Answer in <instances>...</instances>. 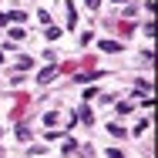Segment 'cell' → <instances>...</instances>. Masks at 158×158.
I'll use <instances>...</instances> for the list:
<instances>
[{"label": "cell", "instance_id": "obj_1", "mask_svg": "<svg viewBox=\"0 0 158 158\" xmlns=\"http://www.w3.org/2000/svg\"><path fill=\"white\" fill-rule=\"evenodd\" d=\"M57 71H61V67H57V64H51V67H44V71L37 74V81H40V84H47V81H51V77L57 74Z\"/></svg>", "mask_w": 158, "mask_h": 158}, {"label": "cell", "instance_id": "obj_2", "mask_svg": "<svg viewBox=\"0 0 158 158\" xmlns=\"http://www.w3.org/2000/svg\"><path fill=\"white\" fill-rule=\"evenodd\" d=\"M101 51H108V54H121V44H118V40H104Z\"/></svg>", "mask_w": 158, "mask_h": 158}, {"label": "cell", "instance_id": "obj_3", "mask_svg": "<svg viewBox=\"0 0 158 158\" xmlns=\"http://www.w3.org/2000/svg\"><path fill=\"white\" fill-rule=\"evenodd\" d=\"M57 118H61V111H47V114H44V121H47V125H57Z\"/></svg>", "mask_w": 158, "mask_h": 158}, {"label": "cell", "instance_id": "obj_4", "mask_svg": "<svg viewBox=\"0 0 158 158\" xmlns=\"http://www.w3.org/2000/svg\"><path fill=\"white\" fill-rule=\"evenodd\" d=\"M108 158H125V155H121L118 148H111V152H108Z\"/></svg>", "mask_w": 158, "mask_h": 158}]
</instances>
